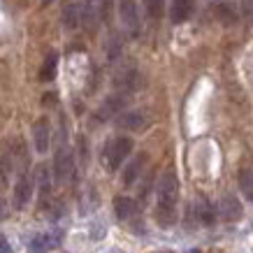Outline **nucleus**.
<instances>
[{"label": "nucleus", "mask_w": 253, "mask_h": 253, "mask_svg": "<svg viewBox=\"0 0 253 253\" xmlns=\"http://www.w3.org/2000/svg\"><path fill=\"white\" fill-rule=\"evenodd\" d=\"M216 12H218V16H221L225 23H235V21H237V14H235V9L230 7V2H218Z\"/></svg>", "instance_id": "6ab92c4d"}, {"label": "nucleus", "mask_w": 253, "mask_h": 253, "mask_svg": "<svg viewBox=\"0 0 253 253\" xmlns=\"http://www.w3.org/2000/svg\"><path fill=\"white\" fill-rule=\"evenodd\" d=\"M176 200H179V179L172 169H165L156 184V221L163 228L174 225Z\"/></svg>", "instance_id": "f257e3e1"}, {"label": "nucleus", "mask_w": 253, "mask_h": 253, "mask_svg": "<svg viewBox=\"0 0 253 253\" xmlns=\"http://www.w3.org/2000/svg\"><path fill=\"white\" fill-rule=\"evenodd\" d=\"M49 2H54V0H42V5H49Z\"/></svg>", "instance_id": "b1692460"}, {"label": "nucleus", "mask_w": 253, "mask_h": 253, "mask_svg": "<svg viewBox=\"0 0 253 253\" xmlns=\"http://www.w3.org/2000/svg\"><path fill=\"white\" fill-rule=\"evenodd\" d=\"M239 188L244 193V198L253 202V169L244 168L239 172Z\"/></svg>", "instance_id": "dca6fc26"}, {"label": "nucleus", "mask_w": 253, "mask_h": 253, "mask_svg": "<svg viewBox=\"0 0 253 253\" xmlns=\"http://www.w3.org/2000/svg\"><path fill=\"white\" fill-rule=\"evenodd\" d=\"M132 151V139L130 137H114L109 139V144L105 146V161H107L109 169H119L121 163L130 156Z\"/></svg>", "instance_id": "f03ea898"}, {"label": "nucleus", "mask_w": 253, "mask_h": 253, "mask_svg": "<svg viewBox=\"0 0 253 253\" xmlns=\"http://www.w3.org/2000/svg\"><path fill=\"white\" fill-rule=\"evenodd\" d=\"M61 242V235H38V237L31 242V251L33 253H42V251H49V249H56Z\"/></svg>", "instance_id": "4468645a"}, {"label": "nucleus", "mask_w": 253, "mask_h": 253, "mask_svg": "<svg viewBox=\"0 0 253 253\" xmlns=\"http://www.w3.org/2000/svg\"><path fill=\"white\" fill-rule=\"evenodd\" d=\"M191 14H193V0H172V7H169V19H172V23L188 21Z\"/></svg>", "instance_id": "1a4fd4ad"}, {"label": "nucleus", "mask_w": 253, "mask_h": 253, "mask_svg": "<svg viewBox=\"0 0 253 253\" xmlns=\"http://www.w3.org/2000/svg\"><path fill=\"white\" fill-rule=\"evenodd\" d=\"M100 14H102V21L109 23V19H112V0H102L100 2Z\"/></svg>", "instance_id": "412c9836"}, {"label": "nucleus", "mask_w": 253, "mask_h": 253, "mask_svg": "<svg viewBox=\"0 0 253 253\" xmlns=\"http://www.w3.org/2000/svg\"><path fill=\"white\" fill-rule=\"evenodd\" d=\"M146 161H149V158H146V154L135 156L130 165L123 169V184H126V186H132V184H135V181L139 179V174H142V169H144Z\"/></svg>", "instance_id": "9b49d317"}, {"label": "nucleus", "mask_w": 253, "mask_h": 253, "mask_svg": "<svg viewBox=\"0 0 253 253\" xmlns=\"http://www.w3.org/2000/svg\"><path fill=\"white\" fill-rule=\"evenodd\" d=\"M223 221H239L244 216V209H242V202H239L235 195H223V200L218 202V209Z\"/></svg>", "instance_id": "423d86ee"}, {"label": "nucleus", "mask_w": 253, "mask_h": 253, "mask_svg": "<svg viewBox=\"0 0 253 253\" xmlns=\"http://www.w3.org/2000/svg\"><path fill=\"white\" fill-rule=\"evenodd\" d=\"M0 253H12V249H9L7 242H5L2 237H0Z\"/></svg>", "instance_id": "4be33fe9"}, {"label": "nucleus", "mask_w": 253, "mask_h": 253, "mask_svg": "<svg viewBox=\"0 0 253 253\" xmlns=\"http://www.w3.org/2000/svg\"><path fill=\"white\" fill-rule=\"evenodd\" d=\"M191 214L202 225H214V221H216V209H214V205H209L207 200H200L198 205H193Z\"/></svg>", "instance_id": "9d476101"}, {"label": "nucleus", "mask_w": 253, "mask_h": 253, "mask_svg": "<svg viewBox=\"0 0 253 253\" xmlns=\"http://www.w3.org/2000/svg\"><path fill=\"white\" fill-rule=\"evenodd\" d=\"M33 142H35L38 154H46V151H49L51 128H49V121H46V119H38V121L33 123Z\"/></svg>", "instance_id": "39448f33"}, {"label": "nucleus", "mask_w": 253, "mask_h": 253, "mask_svg": "<svg viewBox=\"0 0 253 253\" xmlns=\"http://www.w3.org/2000/svg\"><path fill=\"white\" fill-rule=\"evenodd\" d=\"M33 198V179L26 172H23L19 179H16V186H14V207L16 209H23Z\"/></svg>", "instance_id": "6e6552de"}, {"label": "nucleus", "mask_w": 253, "mask_h": 253, "mask_svg": "<svg viewBox=\"0 0 253 253\" xmlns=\"http://www.w3.org/2000/svg\"><path fill=\"white\" fill-rule=\"evenodd\" d=\"M38 188H40L42 200H46V195L51 191V179H49V168L46 165H40L38 168Z\"/></svg>", "instance_id": "f3484780"}, {"label": "nucleus", "mask_w": 253, "mask_h": 253, "mask_svg": "<svg viewBox=\"0 0 253 253\" xmlns=\"http://www.w3.org/2000/svg\"><path fill=\"white\" fill-rule=\"evenodd\" d=\"M114 211H116V218L128 221V218L135 216V211H137V202L130 198H126V195H119V198L114 200Z\"/></svg>", "instance_id": "ddd939ff"}, {"label": "nucleus", "mask_w": 253, "mask_h": 253, "mask_svg": "<svg viewBox=\"0 0 253 253\" xmlns=\"http://www.w3.org/2000/svg\"><path fill=\"white\" fill-rule=\"evenodd\" d=\"M7 216V211H5V202H0V218H5Z\"/></svg>", "instance_id": "5701e85b"}, {"label": "nucleus", "mask_w": 253, "mask_h": 253, "mask_svg": "<svg viewBox=\"0 0 253 253\" xmlns=\"http://www.w3.org/2000/svg\"><path fill=\"white\" fill-rule=\"evenodd\" d=\"M56 68H58V56L51 51V54L44 58L42 68H40V79H42V82H51V79L56 77Z\"/></svg>", "instance_id": "2eb2a0df"}, {"label": "nucleus", "mask_w": 253, "mask_h": 253, "mask_svg": "<svg viewBox=\"0 0 253 253\" xmlns=\"http://www.w3.org/2000/svg\"><path fill=\"white\" fill-rule=\"evenodd\" d=\"M116 126L123 128V130H139L146 126V116L142 112H126L116 119Z\"/></svg>", "instance_id": "f8f14e48"}, {"label": "nucleus", "mask_w": 253, "mask_h": 253, "mask_svg": "<svg viewBox=\"0 0 253 253\" xmlns=\"http://www.w3.org/2000/svg\"><path fill=\"white\" fill-rule=\"evenodd\" d=\"M144 9L149 19L158 21L163 14H165V0H144Z\"/></svg>", "instance_id": "a211bd4d"}, {"label": "nucleus", "mask_w": 253, "mask_h": 253, "mask_svg": "<svg viewBox=\"0 0 253 253\" xmlns=\"http://www.w3.org/2000/svg\"><path fill=\"white\" fill-rule=\"evenodd\" d=\"M119 14L123 26L130 33L139 31V14H137V0H119Z\"/></svg>", "instance_id": "20e7f679"}, {"label": "nucleus", "mask_w": 253, "mask_h": 253, "mask_svg": "<svg viewBox=\"0 0 253 253\" xmlns=\"http://www.w3.org/2000/svg\"><path fill=\"white\" fill-rule=\"evenodd\" d=\"M126 105H128V93H126V91L109 95V98L105 100V105H102V107H100V112H98L100 121H107V119H112V116L119 114Z\"/></svg>", "instance_id": "0eeeda50"}, {"label": "nucleus", "mask_w": 253, "mask_h": 253, "mask_svg": "<svg viewBox=\"0 0 253 253\" xmlns=\"http://www.w3.org/2000/svg\"><path fill=\"white\" fill-rule=\"evenodd\" d=\"M188 253H200V251H188Z\"/></svg>", "instance_id": "393cba45"}, {"label": "nucleus", "mask_w": 253, "mask_h": 253, "mask_svg": "<svg viewBox=\"0 0 253 253\" xmlns=\"http://www.w3.org/2000/svg\"><path fill=\"white\" fill-rule=\"evenodd\" d=\"M63 19H65V26H68V28H75V26L79 23V9H77V5H70V7L65 9Z\"/></svg>", "instance_id": "aec40b11"}, {"label": "nucleus", "mask_w": 253, "mask_h": 253, "mask_svg": "<svg viewBox=\"0 0 253 253\" xmlns=\"http://www.w3.org/2000/svg\"><path fill=\"white\" fill-rule=\"evenodd\" d=\"M72 174H75V156L68 146H61L54 158V179L58 184H65L72 179Z\"/></svg>", "instance_id": "7ed1b4c3"}]
</instances>
